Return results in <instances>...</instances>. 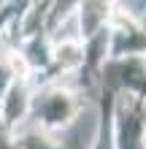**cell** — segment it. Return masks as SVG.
Returning <instances> with one entry per match:
<instances>
[{
    "label": "cell",
    "mask_w": 146,
    "mask_h": 149,
    "mask_svg": "<svg viewBox=\"0 0 146 149\" xmlns=\"http://www.w3.org/2000/svg\"><path fill=\"white\" fill-rule=\"evenodd\" d=\"M44 114L49 119H60L65 114V100L62 98H54V103H51V106H44Z\"/></svg>",
    "instance_id": "cell-1"
}]
</instances>
